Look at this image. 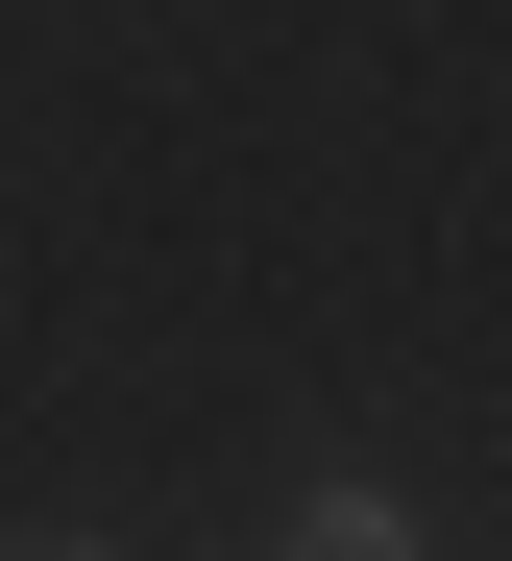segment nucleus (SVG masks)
<instances>
[{
  "instance_id": "f257e3e1",
  "label": "nucleus",
  "mask_w": 512,
  "mask_h": 561,
  "mask_svg": "<svg viewBox=\"0 0 512 561\" xmlns=\"http://www.w3.org/2000/svg\"><path fill=\"white\" fill-rule=\"evenodd\" d=\"M293 561H416V513H390V489H318V513H293Z\"/></svg>"
}]
</instances>
